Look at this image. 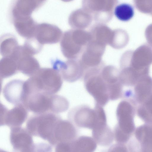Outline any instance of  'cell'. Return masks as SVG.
I'll use <instances>...</instances> for the list:
<instances>
[{"label": "cell", "mask_w": 152, "mask_h": 152, "mask_svg": "<svg viewBox=\"0 0 152 152\" xmlns=\"http://www.w3.org/2000/svg\"><path fill=\"white\" fill-rule=\"evenodd\" d=\"M85 88L94 98L96 104L103 107L109 99H118L123 90L119 71L112 65H100L87 70L83 76Z\"/></svg>", "instance_id": "cell-1"}, {"label": "cell", "mask_w": 152, "mask_h": 152, "mask_svg": "<svg viewBox=\"0 0 152 152\" xmlns=\"http://www.w3.org/2000/svg\"><path fill=\"white\" fill-rule=\"evenodd\" d=\"M62 78L58 71L53 68L40 69L25 81L28 92H42L54 94L61 89Z\"/></svg>", "instance_id": "cell-2"}, {"label": "cell", "mask_w": 152, "mask_h": 152, "mask_svg": "<svg viewBox=\"0 0 152 152\" xmlns=\"http://www.w3.org/2000/svg\"><path fill=\"white\" fill-rule=\"evenodd\" d=\"M134 103L131 100H124L118 106L116 111L118 124L113 132L114 139L117 142H127L134 131Z\"/></svg>", "instance_id": "cell-3"}, {"label": "cell", "mask_w": 152, "mask_h": 152, "mask_svg": "<svg viewBox=\"0 0 152 152\" xmlns=\"http://www.w3.org/2000/svg\"><path fill=\"white\" fill-rule=\"evenodd\" d=\"M91 38L89 32L80 29L65 32L60 42L63 55L68 59H78Z\"/></svg>", "instance_id": "cell-4"}, {"label": "cell", "mask_w": 152, "mask_h": 152, "mask_svg": "<svg viewBox=\"0 0 152 152\" xmlns=\"http://www.w3.org/2000/svg\"><path fill=\"white\" fill-rule=\"evenodd\" d=\"M35 114L28 120L26 128L32 135L49 142L57 123L61 119L57 114L51 112Z\"/></svg>", "instance_id": "cell-5"}, {"label": "cell", "mask_w": 152, "mask_h": 152, "mask_svg": "<svg viewBox=\"0 0 152 152\" xmlns=\"http://www.w3.org/2000/svg\"><path fill=\"white\" fill-rule=\"evenodd\" d=\"M120 62L143 75H149L150 66L152 64V46L145 43L134 51H126L122 55Z\"/></svg>", "instance_id": "cell-6"}, {"label": "cell", "mask_w": 152, "mask_h": 152, "mask_svg": "<svg viewBox=\"0 0 152 152\" xmlns=\"http://www.w3.org/2000/svg\"><path fill=\"white\" fill-rule=\"evenodd\" d=\"M55 94L42 92L30 94L25 97L23 104L28 110L35 114L52 112Z\"/></svg>", "instance_id": "cell-7"}, {"label": "cell", "mask_w": 152, "mask_h": 152, "mask_svg": "<svg viewBox=\"0 0 152 152\" xmlns=\"http://www.w3.org/2000/svg\"><path fill=\"white\" fill-rule=\"evenodd\" d=\"M52 64L53 68L58 71L62 78L68 82H74L83 77L85 72L79 59H68L66 61L56 59Z\"/></svg>", "instance_id": "cell-8"}, {"label": "cell", "mask_w": 152, "mask_h": 152, "mask_svg": "<svg viewBox=\"0 0 152 152\" xmlns=\"http://www.w3.org/2000/svg\"><path fill=\"white\" fill-rule=\"evenodd\" d=\"M106 45L91 38L79 59L85 72L88 69L100 65Z\"/></svg>", "instance_id": "cell-9"}, {"label": "cell", "mask_w": 152, "mask_h": 152, "mask_svg": "<svg viewBox=\"0 0 152 152\" xmlns=\"http://www.w3.org/2000/svg\"><path fill=\"white\" fill-rule=\"evenodd\" d=\"M28 111L23 103L15 104L10 110L1 103L0 126H7L10 128L21 126L28 117Z\"/></svg>", "instance_id": "cell-10"}, {"label": "cell", "mask_w": 152, "mask_h": 152, "mask_svg": "<svg viewBox=\"0 0 152 152\" xmlns=\"http://www.w3.org/2000/svg\"><path fill=\"white\" fill-rule=\"evenodd\" d=\"M10 128V141L15 151L30 152L35 150L32 135L26 128L21 126Z\"/></svg>", "instance_id": "cell-11"}, {"label": "cell", "mask_w": 152, "mask_h": 152, "mask_svg": "<svg viewBox=\"0 0 152 152\" xmlns=\"http://www.w3.org/2000/svg\"><path fill=\"white\" fill-rule=\"evenodd\" d=\"M69 117L77 127L92 129L97 120L96 110L85 106L77 107L70 111Z\"/></svg>", "instance_id": "cell-12"}, {"label": "cell", "mask_w": 152, "mask_h": 152, "mask_svg": "<svg viewBox=\"0 0 152 152\" xmlns=\"http://www.w3.org/2000/svg\"><path fill=\"white\" fill-rule=\"evenodd\" d=\"M77 135V130L73 124L69 121L61 119L57 123L49 143L56 146L72 142L76 138Z\"/></svg>", "instance_id": "cell-13"}, {"label": "cell", "mask_w": 152, "mask_h": 152, "mask_svg": "<svg viewBox=\"0 0 152 152\" xmlns=\"http://www.w3.org/2000/svg\"><path fill=\"white\" fill-rule=\"evenodd\" d=\"M62 35V31L57 26L43 23L37 24L34 37L43 45L58 43Z\"/></svg>", "instance_id": "cell-14"}, {"label": "cell", "mask_w": 152, "mask_h": 152, "mask_svg": "<svg viewBox=\"0 0 152 152\" xmlns=\"http://www.w3.org/2000/svg\"><path fill=\"white\" fill-rule=\"evenodd\" d=\"M25 81L20 80H13L7 83L2 93L6 100L14 105L23 103L25 96Z\"/></svg>", "instance_id": "cell-15"}, {"label": "cell", "mask_w": 152, "mask_h": 152, "mask_svg": "<svg viewBox=\"0 0 152 152\" xmlns=\"http://www.w3.org/2000/svg\"><path fill=\"white\" fill-rule=\"evenodd\" d=\"M41 7L35 0H13L10 9L11 19L30 16Z\"/></svg>", "instance_id": "cell-16"}, {"label": "cell", "mask_w": 152, "mask_h": 152, "mask_svg": "<svg viewBox=\"0 0 152 152\" xmlns=\"http://www.w3.org/2000/svg\"><path fill=\"white\" fill-rule=\"evenodd\" d=\"M106 121H98L92 129L93 138L97 144L104 146L110 145L114 139L113 132L107 125Z\"/></svg>", "instance_id": "cell-17"}, {"label": "cell", "mask_w": 152, "mask_h": 152, "mask_svg": "<svg viewBox=\"0 0 152 152\" xmlns=\"http://www.w3.org/2000/svg\"><path fill=\"white\" fill-rule=\"evenodd\" d=\"M12 21L21 36L26 39L34 37L38 24L31 16L16 18Z\"/></svg>", "instance_id": "cell-18"}, {"label": "cell", "mask_w": 152, "mask_h": 152, "mask_svg": "<svg viewBox=\"0 0 152 152\" xmlns=\"http://www.w3.org/2000/svg\"><path fill=\"white\" fill-rule=\"evenodd\" d=\"M134 86L136 103L142 104L152 94V78L149 75L142 77Z\"/></svg>", "instance_id": "cell-19"}, {"label": "cell", "mask_w": 152, "mask_h": 152, "mask_svg": "<svg viewBox=\"0 0 152 152\" xmlns=\"http://www.w3.org/2000/svg\"><path fill=\"white\" fill-rule=\"evenodd\" d=\"M134 135L142 151L152 152V122L137 127Z\"/></svg>", "instance_id": "cell-20"}, {"label": "cell", "mask_w": 152, "mask_h": 152, "mask_svg": "<svg viewBox=\"0 0 152 152\" xmlns=\"http://www.w3.org/2000/svg\"><path fill=\"white\" fill-rule=\"evenodd\" d=\"M20 45L14 35L6 34L1 37L0 53L3 57L16 59Z\"/></svg>", "instance_id": "cell-21"}, {"label": "cell", "mask_w": 152, "mask_h": 152, "mask_svg": "<svg viewBox=\"0 0 152 152\" xmlns=\"http://www.w3.org/2000/svg\"><path fill=\"white\" fill-rule=\"evenodd\" d=\"M17 61L18 71L30 77L40 69L39 62L33 56L21 55Z\"/></svg>", "instance_id": "cell-22"}, {"label": "cell", "mask_w": 152, "mask_h": 152, "mask_svg": "<svg viewBox=\"0 0 152 152\" xmlns=\"http://www.w3.org/2000/svg\"><path fill=\"white\" fill-rule=\"evenodd\" d=\"M70 152H93L96 149L97 143L91 137L81 136L70 142Z\"/></svg>", "instance_id": "cell-23"}, {"label": "cell", "mask_w": 152, "mask_h": 152, "mask_svg": "<svg viewBox=\"0 0 152 152\" xmlns=\"http://www.w3.org/2000/svg\"><path fill=\"white\" fill-rule=\"evenodd\" d=\"M17 61L11 57H4L0 62V75L1 79L10 77L17 72Z\"/></svg>", "instance_id": "cell-24"}, {"label": "cell", "mask_w": 152, "mask_h": 152, "mask_svg": "<svg viewBox=\"0 0 152 152\" xmlns=\"http://www.w3.org/2000/svg\"><path fill=\"white\" fill-rule=\"evenodd\" d=\"M129 40V36L126 32L122 30L116 29L113 31L108 45L115 49H120L127 45Z\"/></svg>", "instance_id": "cell-25"}, {"label": "cell", "mask_w": 152, "mask_h": 152, "mask_svg": "<svg viewBox=\"0 0 152 152\" xmlns=\"http://www.w3.org/2000/svg\"><path fill=\"white\" fill-rule=\"evenodd\" d=\"M43 45L35 37L26 39L23 45H20L21 53L23 55L33 56L41 51Z\"/></svg>", "instance_id": "cell-26"}, {"label": "cell", "mask_w": 152, "mask_h": 152, "mask_svg": "<svg viewBox=\"0 0 152 152\" xmlns=\"http://www.w3.org/2000/svg\"><path fill=\"white\" fill-rule=\"evenodd\" d=\"M138 116L146 123L152 122V94L137 109Z\"/></svg>", "instance_id": "cell-27"}, {"label": "cell", "mask_w": 152, "mask_h": 152, "mask_svg": "<svg viewBox=\"0 0 152 152\" xmlns=\"http://www.w3.org/2000/svg\"><path fill=\"white\" fill-rule=\"evenodd\" d=\"M114 14L116 17L122 21H127L130 20L134 14L133 7L126 3L120 4L115 7Z\"/></svg>", "instance_id": "cell-28"}, {"label": "cell", "mask_w": 152, "mask_h": 152, "mask_svg": "<svg viewBox=\"0 0 152 152\" xmlns=\"http://www.w3.org/2000/svg\"><path fill=\"white\" fill-rule=\"evenodd\" d=\"M110 151H127V149L124 143H119L113 146L109 149Z\"/></svg>", "instance_id": "cell-29"}, {"label": "cell", "mask_w": 152, "mask_h": 152, "mask_svg": "<svg viewBox=\"0 0 152 152\" xmlns=\"http://www.w3.org/2000/svg\"><path fill=\"white\" fill-rule=\"evenodd\" d=\"M145 37L148 43L152 46V26L148 27L146 30Z\"/></svg>", "instance_id": "cell-30"}, {"label": "cell", "mask_w": 152, "mask_h": 152, "mask_svg": "<svg viewBox=\"0 0 152 152\" xmlns=\"http://www.w3.org/2000/svg\"><path fill=\"white\" fill-rule=\"evenodd\" d=\"M41 6H42L47 0H35Z\"/></svg>", "instance_id": "cell-31"}, {"label": "cell", "mask_w": 152, "mask_h": 152, "mask_svg": "<svg viewBox=\"0 0 152 152\" xmlns=\"http://www.w3.org/2000/svg\"><path fill=\"white\" fill-rule=\"evenodd\" d=\"M63 1H66H66H69L70 0H61Z\"/></svg>", "instance_id": "cell-32"}]
</instances>
